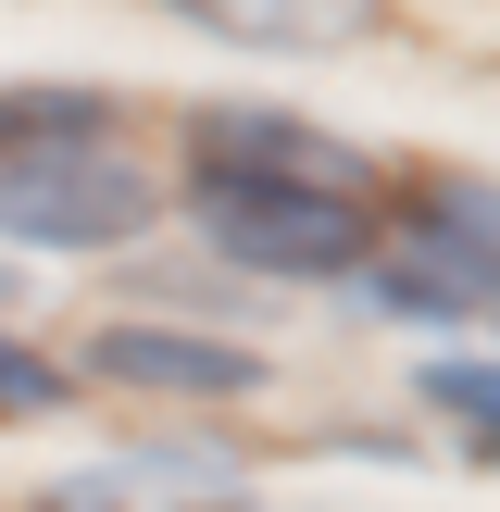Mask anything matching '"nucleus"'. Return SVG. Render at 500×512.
Listing matches in <instances>:
<instances>
[{
  "instance_id": "nucleus-8",
  "label": "nucleus",
  "mask_w": 500,
  "mask_h": 512,
  "mask_svg": "<svg viewBox=\"0 0 500 512\" xmlns=\"http://www.w3.org/2000/svg\"><path fill=\"white\" fill-rule=\"evenodd\" d=\"M75 138H100V100L88 88H25V100H0V163H13V150H75Z\"/></svg>"
},
{
  "instance_id": "nucleus-4",
  "label": "nucleus",
  "mask_w": 500,
  "mask_h": 512,
  "mask_svg": "<svg viewBox=\"0 0 500 512\" xmlns=\"http://www.w3.org/2000/svg\"><path fill=\"white\" fill-rule=\"evenodd\" d=\"M38 512H263L250 500V463L200 438H163V450H125V463H88L63 488H38Z\"/></svg>"
},
{
  "instance_id": "nucleus-10",
  "label": "nucleus",
  "mask_w": 500,
  "mask_h": 512,
  "mask_svg": "<svg viewBox=\"0 0 500 512\" xmlns=\"http://www.w3.org/2000/svg\"><path fill=\"white\" fill-rule=\"evenodd\" d=\"M50 400H63V375H50L25 338H0V425H38Z\"/></svg>"
},
{
  "instance_id": "nucleus-5",
  "label": "nucleus",
  "mask_w": 500,
  "mask_h": 512,
  "mask_svg": "<svg viewBox=\"0 0 500 512\" xmlns=\"http://www.w3.org/2000/svg\"><path fill=\"white\" fill-rule=\"evenodd\" d=\"M88 375H100V388H138V400H238V388H263L250 350L188 338V325H100Z\"/></svg>"
},
{
  "instance_id": "nucleus-3",
  "label": "nucleus",
  "mask_w": 500,
  "mask_h": 512,
  "mask_svg": "<svg viewBox=\"0 0 500 512\" xmlns=\"http://www.w3.org/2000/svg\"><path fill=\"white\" fill-rule=\"evenodd\" d=\"M150 213H163V188H150L113 138L13 150V163H0V238H25V250H125Z\"/></svg>"
},
{
  "instance_id": "nucleus-2",
  "label": "nucleus",
  "mask_w": 500,
  "mask_h": 512,
  "mask_svg": "<svg viewBox=\"0 0 500 512\" xmlns=\"http://www.w3.org/2000/svg\"><path fill=\"white\" fill-rule=\"evenodd\" d=\"M350 275H375V300L413 313V325H475V313H488V275H500V263H488V188H475V175L413 188V200L363 238Z\"/></svg>"
},
{
  "instance_id": "nucleus-7",
  "label": "nucleus",
  "mask_w": 500,
  "mask_h": 512,
  "mask_svg": "<svg viewBox=\"0 0 500 512\" xmlns=\"http://www.w3.org/2000/svg\"><path fill=\"white\" fill-rule=\"evenodd\" d=\"M188 163H250V175H338V188H363V150L313 138V125H288V113H200V125H188Z\"/></svg>"
},
{
  "instance_id": "nucleus-1",
  "label": "nucleus",
  "mask_w": 500,
  "mask_h": 512,
  "mask_svg": "<svg viewBox=\"0 0 500 512\" xmlns=\"http://www.w3.org/2000/svg\"><path fill=\"white\" fill-rule=\"evenodd\" d=\"M188 213L238 275H350L375 238V188L338 175H250V163H188Z\"/></svg>"
},
{
  "instance_id": "nucleus-9",
  "label": "nucleus",
  "mask_w": 500,
  "mask_h": 512,
  "mask_svg": "<svg viewBox=\"0 0 500 512\" xmlns=\"http://www.w3.org/2000/svg\"><path fill=\"white\" fill-rule=\"evenodd\" d=\"M488 388H500V375L475 363V350H463V363H438V375H425V400H438V425L463 438V463H488V438H500V425H488Z\"/></svg>"
},
{
  "instance_id": "nucleus-6",
  "label": "nucleus",
  "mask_w": 500,
  "mask_h": 512,
  "mask_svg": "<svg viewBox=\"0 0 500 512\" xmlns=\"http://www.w3.org/2000/svg\"><path fill=\"white\" fill-rule=\"evenodd\" d=\"M188 13L200 38H238V50H350L388 0H163Z\"/></svg>"
}]
</instances>
